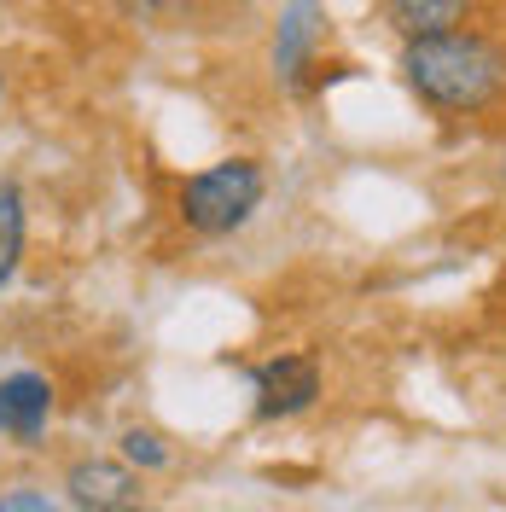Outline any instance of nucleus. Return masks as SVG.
<instances>
[{
	"label": "nucleus",
	"instance_id": "f03ea898",
	"mask_svg": "<svg viewBox=\"0 0 506 512\" xmlns=\"http://www.w3.org/2000/svg\"><path fill=\"white\" fill-rule=\"evenodd\" d=\"M262 198H268L262 163L256 158H222V163L198 169V175H187V181L175 187V216H181V227L198 233V239H227V233L251 227V216L262 210Z\"/></svg>",
	"mask_w": 506,
	"mask_h": 512
},
{
	"label": "nucleus",
	"instance_id": "20e7f679",
	"mask_svg": "<svg viewBox=\"0 0 506 512\" xmlns=\"http://www.w3.org/2000/svg\"><path fill=\"white\" fill-rule=\"evenodd\" d=\"M326 0H285L280 6V24H274V47H268V59H274V76H280V88H303L309 82V70H315V47L320 35H326Z\"/></svg>",
	"mask_w": 506,
	"mask_h": 512
},
{
	"label": "nucleus",
	"instance_id": "39448f33",
	"mask_svg": "<svg viewBox=\"0 0 506 512\" xmlns=\"http://www.w3.org/2000/svg\"><path fill=\"white\" fill-rule=\"evenodd\" d=\"M64 501L76 512H128L146 501V472L128 460H76L64 472Z\"/></svg>",
	"mask_w": 506,
	"mask_h": 512
},
{
	"label": "nucleus",
	"instance_id": "0eeeda50",
	"mask_svg": "<svg viewBox=\"0 0 506 512\" xmlns=\"http://www.w3.org/2000/svg\"><path fill=\"white\" fill-rule=\"evenodd\" d=\"M379 12H384V24L402 35V41H419V35L466 30L472 0H379Z\"/></svg>",
	"mask_w": 506,
	"mask_h": 512
},
{
	"label": "nucleus",
	"instance_id": "f257e3e1",
	"mask_svg": "<svg viewBox=\"0 0 506 512\" xmlns=\"http://www.w3.org/2000/svg\"><path fill=\"white\" fill-rule=\"evenodd\" d=\"M402 82L431 117H483L506 94V53L477 30L402 41Z\"/></svg>",
	"mask_w": 506,
	"mask_h": 512
},
{
	"label": "nucleus",
	"instance_id": "f8f14e48",
	"mask_svg": "<svg viewBox=\"0 0 506 512\" xmlns=\"http://www.w3.org/2000/svg\"><path fill=\"white\" fill-rule=\"evenodd\" d=\"M0 99H6V64H0Z\"/></svg>",
	"mask_w": 506,
	"mask_h": 512
},
{
	"label": "nucleus",
	"instance_id": "9b49d317",
	"mask_svg": "<svg viewBox=\"0 0 506 512\" xmlns=\"http://www.w3.org/2000/svg\"><path fill=\"white\" fill-rule=\"evenodd\" d=\"M111 6H117L123 18H134V24H152V18H158L169 0H111Z\"/></svg>",
	"mask_w": 506,
	"mask_h": 512
},
{
	"label": "nucleus",
	"instance_id": "1a4fd4ad",
	"mask_svg": "<svg viewBox=\"0 0 506 512\" xmlns=\"http://www.w3.org/2000/svg\"><path fill=\"white\" fill-rule=\"evenodd\" d=\"M117 448H123V460L134 466V472H169L175 466V448H169V437L163 431H152V425H128L123 437H117Z\"/></svg>",
	"mask_w": 506,
	"mask_h": 512
},
{
	"label": "nucleus",
	"instance_id": "423d86ee",
	"mask_svg": "<svg viewBox=\"0 0 506 512\" xmlns=\"http://www.w3.org/2000/svg\"><path fill=\"white\" fill-rule=\"evenodd\" d=\"M53 379L47 373H30V367H18V373H6L0 379V437L18 448H41L47 437V425H53Z\"/></svg>",
	"mask_w": 506,
	"mask_h": 512
},
{
	"label": "nucleus",
	"instance_id": "7ed1b4c3",
	"mask_svg": "<svg viewBox=\"0 0 506 512\" xmlns=\"http://www.w3.org/2000/svg\"><path fill=\"white\" fill-rule=\"evenodd\" d=\"M320 402V361L303 350L291 355H274L251 373V414L262 425H280V419H297L309 414Z\"/></svg>",
	"mask_w": 506,
	"mask_h": 512
},
{
	"label": "nucleus",
	"instance_id": "9d476101",
	"mask_svg": "<svg viewBox=\"0 0 506 512\" xmlns=\"http://www.w3.org/2000/svg\"><path fill=\"white\" fill-rule=\"evenodd\" d=\"M0 512H53V495L47 489H6Z\"/></svg>",
	"mask_w": 506,
	"mask_h": 512
},
{
	"label": "nucleus",
	"instance_id": "6e6552de",
	"mask_svg": "<svg viewBox=\"0 0 506 512\" xmlns=\"http://www.w3.org/2000/svg\"><path fill=\"white\" fill-rule=\"evenodd\" d=\"M24 233H30L24 187H18V181H0V291L12 286L18 268H24Z\"/></svg>",
	"mask_w": 506,
	"mask_h": 512
}]
</instances>
